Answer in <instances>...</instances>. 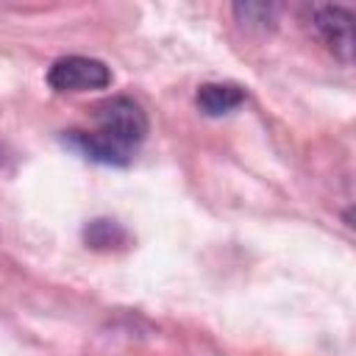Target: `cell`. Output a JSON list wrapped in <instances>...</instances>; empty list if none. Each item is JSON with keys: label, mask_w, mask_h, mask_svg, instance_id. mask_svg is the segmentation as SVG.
<instances>
[{"label": "cell", "mask_w": 356, "mask_h": 356, "mask_svg": "<svg viewBox=\"0 0 356 356\" xmlns=\"http://www.w3.org/2000/svg\"><path fill=\"white\" fill-rule=\"evenodd\" d=\"M95 131L136 153L147 136V114L131 97H108L92 108Z\"/></svg>", "instance_id": "1"}, {"label": "cell", "mask_w": 356, "mask_h": 356, "mask_svg": "<svg viewBox=\"0 0 356 356\" xmlns=\"http://www.w3.org/2000/svg\"><path fill=\"white\" fill-rule=\"evenodd\" d=\"M47 83L56 92H89L106 89L111 83V70L100 58L89 56H61L47 70Z\"/></svg>", "instance_id": "2"}, {"label": "cell", "mask_w": 356, "mask_h": 356, "mask_svg": "<svg viewBox=\"0 0 356 356\" xmlns=\"http://www.w3.org/2000/svg\"><path fill=\"white\" fill-rule=\"evenodd\" d=\"M314 31L325 42V47L342 61H353V11L342 6H314Z\"/></svg>", "instance_id": "3"}, {"label": "cell", "mask_w": 356, "mask_h": 356, "mask_svg": "<svg viewBox=\"0 0 356 356\" xmlns=\"http://www.w3.org/2000/svg\"><path fill=\"white\" fill-rule=\"evenodd\" d=\"M61 142L67 147H72L75 153H81L89 161L97 164H108V167H128L134 161V150L111 142L108 136L97 134V131H67L61 136Z\"/></svg>", "instance_id": "4"}, {"label": "cell", "mask_w": 356, "mask_h": 356, "mask_svg": "<svg viewBox=\"0 0 356 356\" xmlns=\"http://www.w3.org/2000/svg\"><path fill=\"white\" fill-rule=\"evenodd\" d=\"M195 103L206 117H222L245 103V89L236 83H203L195 95Z\"/></svg>", "instance_id": "5"}, {"label": "cell", "mask_w": 356, "mask_h": 356, "mask_svg": "<svg viewBox=\"0 0 356 356\" xmlns=\"http://www.w3.org/2000/svg\"><path fill=\"white\" fill-rule=\"evenodd\" d=\"M83 242L92 250H122L131 245V234L108 217H95L83 225Z\"/></svg>", "instance_id": "6"}, {"label": "cell", "mask_w": 356, "mask_h": 356, "mask_svg": "<svg viewBox=\"0 0 356 356\" xmlns=\"http://www.w3.org/2000/svg\"><path fill=\"white\" fill-rule=\"evenodd\" d=\"M275 11L278 6L273 3H234L236 19L248 28H267L270 22H275Z\"/></svg>", "instance_id": "7"}]
</instances>
